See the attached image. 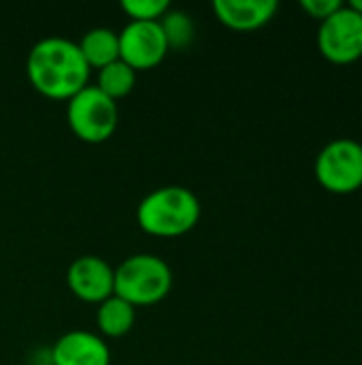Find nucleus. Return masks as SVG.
<instances>
[{"label":"nucleus","mask_w":362,"mask_h":365,"mask_svg":"<svg viewBox=\"0 0 362 365\" xmlns=\"http://www.w3.org/2000/svg\"><path fill=\"white\" fill-rule=\"evenodd\" d=\"M30 86L53 101H70L90 86L92 68L85 64L75 41L64 36H45L32 45L26 60Z\"/></svg>","instance_id":"1"},{"label":"nucleus","mask_w":362,"mask_h":365,"mask_svg":"<svg viewBox=\"0 0 362 365\" xmlns=\"http://www.w3.org/2000/svg\"><path fill=\"white\" fill-rule=\"evenodd\" d=\"M201 220V201L186 186H160L137 207L139 227L154 237L171 240L190 233Z\"/></svg>","instance_id":"2"},{"label":"nucleus","mask_w":362,"mask_h":365,"mask_svg":"<svg viewBox=\"0 0 362 365\" xmlns=\"http://www.w3.org/2000/svg\"><path fill=\"white\" fill-rule=\"evenodd\" d=\"M173 289L171 265L151 252L130 255L115 267V291L134 308H147L160 304Z\"/></svg>","instance_id":"3"},{"label":"nucleus","mask_w":362,"mask_h":365,"mask_svg":"<svg viewBox=\"0 0 362 365\" xmlns=\"http://www.w3.org/2000/svg\"><path fill=\"white\" fill-rule=\"evenodd\" d=\"M66 120L77 139L85 143H105L117 130L119 107L90 83L68 101Z\"/></svg>","instance_id":"4"},{"label":"nucleus","mask_w":362,"mask_h":365,"mask_svg":"<svg viewBox=\"0 0 362 365\" xmlns=\"http://www.w3.org/2000/svg\"><path fill=\"white\" fill-rule=\"evenodd\" d=\"M318 182L335 195H350L362 186V145L352 139H335L316 158Z\"/></svg>","instance_id":"5"},{"label":"nucleus","mask_w":362,"mask_h":365,"mask_svg":"<svg viewBox=\"0 0 362 365\" xmlns=\"http://www.w3.org/2000/svg\"><path fill=\"white\" fill-rule=\"evenodd\" d=\"M318 47L335 64H350L362 58V15L344 4L320 24Z\"/></svg>","instance_id":"6"},{"label":"nucleus","mask_w":362,"mask_h":365,"mask_svg":"<svg viewBox=\"0 0 362 365\" xmlns=\"http://www.w3.org/2000/svg\"><path fill=\"white\" fill-rule=\"evenodd\" d=\"M119 60L130 68H156L169 53V45L160 21H128L119 32Z\"/></svg>","instance_id":"7"},{"label":"nucleus","mask_w":362,"mask_h":365,"mask_svg":"<svg viewBox=\"0 0 362 365\" xmlns=\"http://www.w3.org/2000/svg\"><path fill=\"white\" fill-rule=\"evenodd\" d=\"M66 284L75 297L98 306L115 291V267L96 255L77 257L66 269Z\"/></svg>","instance_id":"8"},{"label":"nucleus","mask_w":362,"mask_h":365,"mask_svg":"<svg viewBox=\"0 0 362 365\" xmlns=\"http://www.w3.org/2000/svg\"><path fill=\"white\" fill-rule=\"evenodd\" d=\"M53 365H111V349L94 331L73 329L51 346Z\"/></svg>","instance_id":"9"},{"label":"nucleus","mask_w":362,"mask_h":365,"mask_svg":"<svg viewBox=\"0 0 362 365\" xmlns=\"http://www.w3.org/2000/svg\"><path fill=\"white\" fill-rule=\"evenodd\" d=\"M213 13L230 30L250 32L269 24L277 13L275 0H215Z\"/></svg>","instance_id":"10"},{"label":"nucleus","mask_w":362,"mask_h":365,"mask_svg":"<svg viewBox=\"0 0 362 365\" xmlns=\"http://www.w3.org/2000/svg\"><path fill=\"white\" fill-rule=\"evenodd\" d=\"M77 47L90 68H105L111 62L119 60V38L117 32L111 28H92L83 32V36L77 41Z\"/></svg>","instance_id":"11"},{"label":"nucleus","mask_w":362,"mask_h":365,"mask_svg":"<svg viewBox=\"0 0 362 365\" xmlns=\"http://www.w3.org/2000/svg\"><path fill=\"white\" fill-rule=\"evenodd\" d=\"M137 323V308L117 295L96 306V327L100 338H124Z\"/></svg>","instance_id":"12"},{"label":"nucleus","mask_w":362,"mask_h":365,"mask_svg":"<svg viewBox=\"0 0 362 365\" xmlns=\"http://www.w3.org/2000/svg\"><path fill=\"white\" fill-rule=\"evenodd\" d=\"M94 86L102 94H107L109 98H113L117 103L119 98H126L134 90V86H137V71L130 68L126 62L115 60L109 66L98 71V77H96Z\"/></svg>","instance_id":"13"},{"label":"nucleus","mask_w":362,"mask_h":365,"mask_svg":"<svg viewBox=\"0 0 362 365\" xmlns=\"http://www.w3.org/2000/svg\"><path fill=\"white\" fill-rule=\"evenodd\" d=\"M160 28L164 32L169 51H183L194 41V21L190 13L181 9H169L160 19Z\"/></svg>","instance_id":"14"},{"label":"nucleus","mask_w":362,"mask_h":365,"mask_svg":"<svg viewBox=\"0 0 362 365\" xmlns=\"http://www.w3.org/2000/svg\"><path fill=\"white\" fill-rule=\"evenodd\" d=\"M119 9L130 21H160L171 4L166 0H124Z\"/></svg>","instance_id":"15"},{"label":"nucleus","mask_w":362,"mask_h":365,"mask_svg":"<svg viewBox=\"0 0 362 365\" xmlns=\"http://www.w3.org/2000/svg\"><path fill=\"white\" fill-rule=\"evenodd\" d=\"M341 6H344L341 0H301V9H303L309 17L318 19L320 24H322L324 19H329L333 13H337Z\"/></svg>","instance_id":"16"},{"label":"nucleus","mask_w":362,"mask_h":365,"mask_svg":"<svg viewBox=\"0 0 362 365\" xmlns=\"http://www.w3.org/2000/svg\"><path fill=\"white\" fill-rule=\"evenodd\" d=\"M28 365H53L51 359V346L49 349H38L28 357Z\"/></svg>","instance_id":"17"},{"label":"nucleus","mask_w":362,"mask_h":365,"mask_svg":"<svg viewBox=\"0 0 362 365\" xmlns=\"http://www.w3.org/2000/svg\"><path fill=\"white\" fill-rule=\"evenodd\" d=\"M348 6H350L352 11H356L358 15H362V0H352V2L348 4Z\"/></svg>","instance_id":"18"},{"label":"nucleus","mask_w":362,"mask_h":365,"mask_svg":"<svg viewBox=\"0 0 362 365\" xmlns=\"http://www.w3.org/2000/svg\"><path fill=\"white\" fill-rule=\"evenodd\" d=\"M361 145H362V143H361Z\"/></svg>","instance_id":"19"}]
</instances>
